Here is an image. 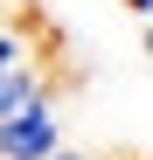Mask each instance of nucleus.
Segmentation results:
<instances>
[{
    "label": "nucleus",
    "mask_w": 153,
    "mask_h": 160,
    "mask_svg": "<svg viewBox=\"0 0 153 160\" xmlns=\"http://www.w3.org/2000/svg\"><path fill=\"white\" fill-rule=\"evenodd\" d=\"M49 160H97V153H76V146H56V153H49Z\"/></svg>",
    "instance_id": "7ed1b4c3"
},
{
    "label": "nucleus",
    "mask_w": 153,
    "mask_h": 160,
    "mask_svg": "<svg viewBox=\"0 0 153 160\" xmlns=\"http://www.w3.org/2000/svg\"><path fill=\"white\" fill-rule=\"evenodd\" d=\"M56 146H63V112H56L49 91L0 112V160H49Z\"/></svg>",
    "instance_id": "f257e3e1"
},
{
    "label": "nucleus",
    "mask_w": 153,
    "mask_h": 160,
    "mask_svg": "<svg viewBox=\"0 0 153 160\" xmlns=\"http://www.w3.org/2000/svg\"><path fill=\"white\" fill-rule=\"evenodd\" d=\"M49 63H56V56H28V63L0 70V112H14V104L42 98V91H49Z\"/></svg>",
    "instance_id": "f03ea898"
},
{
    "label": "nucleus",
    "mask_w": 153,
    "mask_h": 160,
    "mask_svg": "<svg viewBox=\"0 0 153 160\" xmlns=\"http://www.w3.org/2000/svg\"><path fill=\"white\" fill-rule=\"evenodd\" d=\"M125 7H132V14H139V21H146V7H153V0H125Z\"/></svg>",
    "instance_id": "20e7f679"
}]
</instances>
